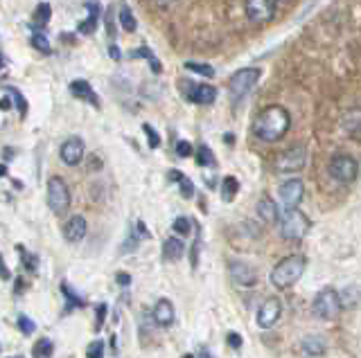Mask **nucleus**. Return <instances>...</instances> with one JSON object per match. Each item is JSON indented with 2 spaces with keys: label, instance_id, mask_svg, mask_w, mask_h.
<instances>
[{
  "label": "nucleus",
  "instance_id": "49",
  "mask_svg": "<svg viewBox=\"0 0 361 358\" xmlns=\"http://www.w3.org/2000/svg\"><path fill=\"white\" fill-rule=\"evenodd\" d=\"M3 176H7V165L0 163V178H3Z\"/></svg>",
  "mask_w": 361,
  "mask_h": 358
},
{
  "label": "nucleus",
  "instance_id": "6",
  "mask_svg": "<svg viewBox=\"0 0 361 358\" xmlns=\"http://www.w3.org/2000/svg\"><path fill=\"white\" fill-rule=\"evenodd\" d=\"M47 207H50L56 216H63L70 207V190L63 178L59 176H52L50 181H47Z\"/></svg>",
  "mask_w": 361,
  "mask_h": 358
},
{
  "label": "nucleus",
  "instance_id": "27",
  "mask_svg": "<svg viewBox=\"0 0 361 358\" xmlns=\"http://www.w3.org/2000/svg\"><path fill=\"white\" fill-rule=\"evenodd\" d=\"M54 354V343L50 341V338H39L36 341V345L32 347V356L34 358H47Z\"/></svg>",
  "mask_w": 361,
  "mask_h": 358
},
{
  "label": "nucleus",
  "instance_id": "3",
  "mask_svg": "<svg viewBox=\"0 0 361 358\" xmlns=\"http://www.w3.org/2000/svg\"><path fill=\"white\" fill-rule=\"evenodd\" d=\"M278 230L282 234V239L287 241H300L305 239L312 230V221L307 219L305 212H300L298 207H287L284 214H280L278 219Z\"/></svg>",
  "mask_w": 361,
  "mask_h": 358
},
{
  "label": "nucleus",
  "instance_id": "33",
  "mask_svg": "<svg viewBox=\"0 0 361 358\" xmlns=\"http://www.w3.org/2000/svg\"><path fill=\"white\" fill-rule=\"evenodd\" d=\"M185 70L199 72V74H203V77H215V68H213L210 63H194V61H187V63H185Z\"/></svg>",
  "mask_w": 361,
  "mask_h": 358
},
{
  "label": "nucleus",
  "instance_id": "29",
  "mask_svg": "<svg viewBox=\"0 0 361 358\" xmlns=\"http://www.w3.org/2000/svg\"><path fill=\"white\" fill-rule=\"evenodd\" d=\"M52 18V5L50 3H39L34 9V23L36 25H47V21Z\"/></svg>",
  "mask_w": 361,
  "mask_h": 358
},
{
  "label": "nucleus",
  "instance_id": "30",
  "mask_svg": "<svg viewBox=\"0 0 361 358\" xmlns=\"http://www.w3.org/2000/svg\"><path fill=\"white\" fill-rule=\"evenodd\" d=\"M197 165H201V167H215L217 165L215 154L210 152V147L208 145H201L197 149Z\"/></svg>",
  "mask_w": 361,
  "mask_h": 358
},
{
  "label": "nucleus",
  "instance_id": "11",
  "mask_svg": "<svg viewBox=\"0 0 361 358\" xmlns=\"http://www.w3.org/2000/svg\"><path fill=\"white\" fill-rule=\"evenodd\" d=\"M280 316H282V300L271 295L260 304L255 323H258V327H262V329H271L280 320Z\"/></svg>",
  "mask_w": 361,
  "mask_h": 358
},
{
  "label": "nucleus",
  "instance_id": "21",
  "mask_svg": "<svg viewBox=\"0 0 361 358\" xmlns=\"http://www.w3.org/2000/svg\"><path fill=\"white\" fill-rule=\"evenodd\" d=\"M258 216L264 223H278L280 212H278V205H275V201H271L269 196H264V199L258 203Z\"/></svg>",
  "mask_w": 361,
  "mask_h": 358
},
{
  "label": "nucleus",
  "instance_id": "48",
  "mask_svg": "<svg viewBox=\"0 0 361 358\" xmlns=\"http://www.w3.org/2000/svg\"><path fill=\"white\" fill-rule=\"evenodd\" d=\"M9 106H12V99H9V95H5L0 99V111H9Z\"/></svg>",
  "mask_w": 361,
  "mask_h": 358
},
{
  "label": "nucleus",
  "instance_id": "9",
  "mask_svg": "<svg viewBox=\"0 0 361 358\" xmlns=\"http://www.w3.org/2000/svg\"><path fill=\"white\" fill-rule=\"evenodd\" d=\"M178 88H180L183 99L199 104V106H210V104H215V99H217V88L210 86V83H194V81L185 79L178 83Z\"/></svg>",
  "mask_w": 361,
  "mask_h": 358
},
{
  "label": "nucleus",
  "instance_id": "17",
  "mask_svg": "<svg viewBox=\"0 0 361 358\" xmlns=\"http://www.w3.org/2000/svg\"><path fill=\"white\" fill-rule=\"evenodd\" d=\"M84 7L89 9V18L84 23H79L77 32L84 34V36H91L95 34V30H98V21H100V3L98 0H86L84 3Z\"/></svg>",
  "mask_w": 361,
  "mask_h": 358
},
{
  "label": "nucleus",
  "instance_id": "20",
  "mask_svg": "<svg viewBox=\"0 0 361 358\" xmlns=\"http://www.w3.org/2000/svg\"><path fill=\"white\" fill-rule=\"evenodd\" d=\"M341 127L348 136L361 138V108H350L344 117H341Z\"/></svg>",
  "mask_w": 361,
  "mask_h": 358
},
{
  "label": "nucleus",
  "instance_id": "4",
  "mask_svg": "<svg viewBox=\"0 0 361 358\" xmlns=\"http://www.w3.org/2000/svg\"><path fill=\"white\" fill-rule=\"evenodd\" d=\"M341 309H344V302H341V295L337 293L335 288L318 291L314 302H312V314H314L318 320H325V323L339 318Z\"/></svg>",
  "mask_w": 361,
  "mask_h": 358
},
{
  "label": "nucleus",
  "instance_id": "47",
  "mask_svg": "<svg viewBox=\"0 0 361 358\" xmlns=\"http://www.w3.org/2000/svg\"><path fill=\"white\" fill-rule=\"evenodd\" d=\"M136 228H138V234H140V239H147V237H151V234H149V230L145 228V223H142V221H138V223H136Z\"/></svg>",
  "mask_w": 361,
  "mask_h": 358
},
{
  "label": "nucleus",
  "instance_id": "23",
  "mask_svg": "<svg viewBox=\"0 0 361 358\" xmlns=\"http://www.w3.org/2000/svg\"><path fill=\"white\" fill-rule=\"evenodd\" d=\"M118 21H120V27H122V30L129 32V34H134V32L138 30L136 16H134V12H131V7H129V5H122V7H120Z\"/></svg>",
  "mask_w": 361,
  "mask_h": 358
},
{
  "label": "nucleus",
  "instance_id": "36",
  "mask_svg": "<svg viewBox=\"0 0 361 358\" xmlns=\"http://www.w3.org/2000/svg\"><path fill=\"white\" fill-rule=\"evenodd\" d=\"M7 92L14 97V104L18 106V111H21V115L25 117V115H27V101H25V97H23V92L16 90V88H7Z\"/></svg>",
  "mask_w": 361,
  "mask_h": 358
},
{
  "label": "nucleus",
  "instance_id": "44",
  "mask_svg": "<svg viewBox=\"0 0 361 358\" xmlns=\"http://www.w3.org/2000/svg\"><path fill=\"white\" fill-rule=\"evenodd\" d=\"M116 282L120 286H129L131 284V275H127V272H118L116 275Z\"/></svg>",
  "mask_w": 361,
  "mask_h": 358
},
{
  "label": "nucleus",
  "instance_id": "40",
  "mask_svg": "<svg viewBox=\"0 0 361 358\" xmlns=\"http://www.w3.org/2000/svg\"><path fill=\"white\" fill-rule=\"evenodd\" d=\"M98 318H95V332H100V329L104 327V320H107V311H109V307L107 304H98Z\"/></svg>",
  "mask_w": 361,
  "mask_h": 358
},
{
  "label": "nucleus",
  "instance_id": "12",
  "mask_svg": "<svg viewBox=\"0 0 361 358\" xmlns=\"http://www.w3.org/2000/svg\"><path fill=\"white\" fill-rule=\"evenodd\" d=\"M228 272H231V277L235 284L240 286H255L258 284V270H255L251 263L246 261H231L228 263Z\"/></svg>",
  "mask_w": 361,
  "mask_h": 358
},
{
  "label": "nucleus",
  "instance_id": "45",
  "mask_svg": "<svg viewBox=\"0 0 361 358\" xmlns=\"http://www.w3.org/2000/svg\"><path fill=\"white\" fill-rule=\"evenodd\" d=\"M0 277H3V279H12V272H9L7 263L3 261V255H0Z\"/></svg>",
  "mask_w": 361,
  "mask_h": 358
},
{
  "label": "nucleus",
  "instance_id": "25",
  "mask_svg": "<svg viewBox=\"0 0 361 358\" xmlns=\"http://www.w3.org/2000/svg\"><path fill=\"white\" fill-rule=\"evenodd\" d=\"M59 288H61V293H63V298H66V311H72V309H84L86 307V302H84V300L75 293V291L66 284V282H61L59 284Z\"/></svg>",
  "mask_w": 361,
  "mask_h": 358
},
{
  "label": "nucleus",
  "instance_id": "50",
  "mask_svg": "<svg viewBox=\"0 0 361 358\" xmlns=\"http://www.w3.org/2000/svg\"><path fill=\"white\" fill-rule=\"evenodd\" d=\"M5 68V59H3V54H0V70Z\"/></svg>",
  "mask_w": 361,
  "mask_h": 358
},
{
  "label": "nucleus",
  "instance_id": "42",
  "mask_svg": "<svg viewBox=\"0 0 361 358\" xmlns=\"http://www.w3.org/2000/svg\"><path fill=\"white\" fill-rule=\"evenodd\" d=\"M226 343H228V347H231V350H240V347H242V336L231 332V334L226 336Z\"/></svg>",
  "mask_w": 361,
  "mask_h": 358
},
{
  "label": "nucleus",
  "instance_id": "24",
  "mask_svg": "<svg viewBox=\"0 0 361 358\" xmlns=\"http://www.w3.org/2000/svg\"><path fill=\"white\" fill-rule=\"evenodd\" d=\"M220 190H222V199L226 203H231L235 196H237V192H240V181H237L235 176H224Z\"/></svg>",
  "mask_w": 361,
  "mask_h": 358
},
{
  "label": "nucleus",
  "instance_id": "46",
  "mask_svg": "<svg viewBox=\"0 0 361 358\" xmlns=\"http://www.w3.org/2000/svg\"><path fill=\"white\" fill-rule=\"evenodd\" d=\"M109 54H111V59H116V61H120L122 59V52H120V48L116 43H111L109 45Z\"/></svg>",
  "mask_w": 361,
  "mask_h": 358
},
{
  "label": "nucleus",
  "instance_id": "28",
  "mask_svg": "<svg viewBox=\"0 0 361 358\" xmlns=\"http://www.w3.org/2000/svg\"><path fill=\"white\" fill-rule=\"evenodd\" d=\"M129 56H134V59H147V61L151 63V70H154L156 74H158L160 70H163V68H160L158 59L154 56V52H151L149 48H145V45H142V48H138V50H134V52H131Z\"/></svg>",
  "mask_w": 361,
  "mask_h": 358
},
{
  "label": "nucleus",
  "instance_id": "16",
  "mask_svg": "<svg viewBox=\"0 0 361 358\" xmlns=\"http://www.w3.org/2000/svg\"><path fill=\"white\" fill-rule=\"evenodd\" d=\"M86 230H89L86 219H84V216H72V219H68L63 225V239L68 243H79L86 237Z\"/></svg>",
  "mask_w": 361,
  "mask_h": 358
},
{
  "label": "nucleus",
  "instance_id": "34",
  "mask_svg": "<svg viewBox=\"0 0 361 358\" xmlns=\"http://www.w3.org/2000/svg\"><path fill=\"white\" fill-rule=\"evenodd\" d=\"M142 131H145L147 136V143H149V149H158L160 147V136L158 131L151 127V124H142Z\"/></svg>",
  "mask_w": 361,
  "mask_h": 358
},
{
  "label": "nucleus",
  "instance_id": "2",
  "mask_svg": "<svg viewBox=\"0 0 361 358\" xmlns=\"http://www.w3.org/2000/svg\"><path fill=\"white\" fill-rule=\"evenodd\" d=\"M305 268H307V257L305 255H298V252L296 255H287L273 266L269 282L278 291H284V288L296 284V282L302 277V272H305Z\"/></svg>",
  "mask_w": 361,
  "mask_h": 358
},
{
  "label": "nucleus",
  "instance_id": "14",
  "mask_svg": "<svg viewBox=\"0 0 361 358\" xmlns=\"http://www.w3.org/2000/svg\"><path fill=\"white\" fill-rule=\"evenodd\" d=\"M84 152H86V147H84V140L77 138V136H72V138H68V140H66V143L61 145L59 156H61V160H63V165L75 167V165H79L82 160H84Z\"/></svg>",
  "mask_w": 361,
  "mask_h": 358
},
{
  "label": "nucleus",
  "instance_id": "1",
  "mask_svg": "<svg viewBox=\"0 0 361 358\" xmlns=\"http://www.w3.org/2000/svg\"><path fill=\"white\" fill-rule=\"evenodd\" d=\"M291 127V115L289 111L280 106V104H273L260 111V115L253 122V133L258 136L262 143H278L284 136L289 133Z\"/></svg>",
  "mask_w": 361,
  "mask_h": 358
},
{
  "label": "nucleus",
  "instance_id": "35",
  "mask_svg": "<svg viewBox=\"0 0 361 358\" xmlns=\"http://www.w3.org/2000/svg\"><path fill=\"white\" fill-rule=\"evenodd\" d=\"M16 325H18V329H21V332L25 334V336H32L34 334V329H36V323L34 320H30L27 316H18V320H16Z\"/></svg>",
  "mask_w": 361,
  "mask_h": 358
},
{
  "label": "nucleus",
  "instance_id": "41",
  "mask_svg": "<svg viewBox=\"0 0 361 358\" xmlns=\"http://www.w3.org/2000/svg\"><path fill=\"white\" fill-rule=\"evenodd\" d=\"M107 34L111 36V39H116V18H113V7L107 9Z\"/></svg>",
  "mask_w": 361,
  "mask_h": 358
},
{
  "label": "nucleus",
  "instance_id": "38",
  "mask_svg": "<svg viewBox=\"0 0 361 358\" xmlns=\"http://www.w3.org/2000/svg\"><path fill=\"white\" fill-rule=\"evenodd\" d=\"M192 154H194L192 145H190L187 140H178V143H176V156L178 158H190Z\"/></svg>",
  "mask_w": 361,
  "mask_h": 358
},
{
  "label": "nucleus",
  "instance_id": "5",
  "mask_svg": "<svg viewBox=\"0 0 361 358\" xmlns=\"http://www.w3.org/2000/svg\"><path fill=\"white\" fill-rule=\"evenodd\" d=\"M260 68H242L237 70L235 74H231V79H228V92H231V99L237 101V99H244L249 92L258 86L260 81Z\"/></svg>",
  "mask_w": 361,
  "mask_h": 358
},
{
  "label": "nucleus",
  "instance_id": "10",
  "mask_svg": "<svg viewBox=\"0 0 361 358\" xmlns=\"http://www.w3.org/2000/svg\"><path fill=\"white\" fill-rule=\"evenodd\" d=\"M244 12L251 23H269L278 12V0H244Z\"/></svg>",
  "mask_w": 361,
  "mask_h": 358
},
{
  "label": "nucleus",
  "instance_id": "51",
  "mask_svg": "<svg viewBox=\"0 0 361 358\" xmlns=\"http://www.w3.org/2000/svg\"><path fill=\"white\" fill-rule=\"evenodd\" d=\"M160 5H169V3H174V0H158Z\"/></svg>",
  "mask_w": 361,
  "mask_h": 358
},
{
  "label": "nucleus",
  "instance_id": "15",
  "mask_svg": "<svg viewBox=\"0 0 361 358\" xmlns=\"http://www.w3.org/2000/svg\"><path fill=\"white\" fill-rule=\"evenodd\" d=\"M151 318H154V323L158 325V327H163V329H167V327H172L174 325V320H176V311H174V304L169 302V300H158L156 302V307H154V311H151Z\"/></svg>",
  "mask_w": 361,
  "mask_h": 358
},
{
  "label": "nucleus",
  "instance_id": "39",
  "mask_svg": "<svg viewBox=\"0 0 361 358\" xmlns=\"http://www.w3.org/2000/svg\"><path fill=\"white\" fill-rule=\"evenodd\" d=\"M86 356L89 358H102L104 356V341H93L86 350Z\"/></svg>",
  "mask_w": 361,
  "mask_h": 358
},
{
  "label": "nucleus",
  "instance_id": "7",
  "mask_svg": "<svg viewBox=\"0 0 361 358\" xmlns=\"http://www.w3.org/2000/svg\"><path fill=\"white\" fill-rule=\"evenodd\" d=\"M328 172L330 176L335 178L339 183H355L357 176H359V165L353 156L348 154H337L330 158V165H328Z\"/></svg>",
  "mask_w": 361,
  "mask_h": 358
},
{
  "label": "nucleus",
  "instance_id": "22",
  "mask_svg": "<svg viewBox=\"0 0 361 358\" xmlns=\"http://www.w3.org/2000/svg\"><path fill=\"white\" fill-rule=\"evenodd\" d=\"M183 252H185V246L178 237L165 239V243H163V259L165 261H178L180 257H183Z\"/></svg>",
  "mask_w": 361,
  "mask_h": 358
},
{
  "label": "nucleus",
  "instance_id": "26",
  "mask_svg": "<svg viewBox=\"0 0 361 358\" xmlns=\"http://www.w3.org/2000/svg\"><path fill=\"white\" fill-rule=\"evenodd\" d=\"M16 250L21 252V261H23V268H25L27 272H36V270H39V257H36L34 252L25 250V246H21V243H18V246H16Z\"/></svg>",
  "mask_w": 361,
  "mask_h": 358
},
{
  "label": "nucleus",
  "instance_id": "8",
  "mask_svg": "<svg viewBox=\"0 0 361 358\" xmlns=\"http://www.w3.org/2000/svg\"><path fill=\"white\" fill-rule=\"evenodd\" d=\"M273 165H275V172H280V174L300 172V169L307 165V147L296 145V147L284 149L282 154L275 156V163Z\"/></svg>",
  "mask_w": 361,
  "mask_h": 358
},
{
  "label": "nucleus",
  "instance_id": "43",
  "mask_svg": "<svg viewBox=\"0 0 361 358\" xmlns=\"http://www.w3.org/2000/svg\"><path fill=\"white\" fill-rule=\"evenodd\" d=\"M183 176H185V174H180L178 169H169V172H167V181L178 185V181H180V178H183Z\"/></svg>",
  "mask_w": 361,
  "mask_h": 358
},
{
  "label": "nucleus",
  "instance_id": "32",
  "mask_svg": "<svg viewBox=\"0 0 361 358\" xmlns=\"http://www.w3.org/2000/svg\"><path fill=\"white\" fill-rule=\"evenodd\" d=\"M32 48L36 52H41V54H50L52 52V45H50V41H47V36L43 32H34L32 34Z\"/></svg>",
  "mask_w": 361,
  "mask_h": 358
},
{
  "label": "nucleus",
  "instance_id": "19",
  "mask_svg": "<svg viewBox=\"0 0 361 358\" xmlns=\"http://www.w3.org/2000/svg\"><path fill=\"white\" fill-rule=\"evenodd\" d=\"M300 350L307 356H323L328 352V343L323 336H305L300 341Z\"/></svg>",
  "mask_w": 361,
  "mask_h": 358
},
{
  "label": "nucleus",
  "instance_id": "31",
  "mask_svg": "<svg viewBox=\"0 0 361 358\" xmlns=\"http://www.w3.org/2000/svg\"><path fill=\"white\" fill-rule=\"evenodd\" d=\"M172 230L180 234V237H190V232H192V219H190V216H176L172 223Z\"/></svg>",
  "mask_w": 361,
  "mask_h": 358
},
{
  "label": "nucleus",
  "instance_id": "18",
  "mask_svg": "<svg viewBox=\"0 0 361 358\" xmlns=\"http://www.w3.org/2000/svg\"><path fill=\"white\" fill-rule=\"evenodd\" d=\"M70 92L75 97H79V99H84V101H89V104H93L95 108H100L102 104H100V97L95 95V90H93V86L89 81H84V79H77V81H70Z\"/></svg>",
  "mask_w": 361,
  "mask_h": 358
},
{
  "label": "nucleus",
  "instance_id": "13",
  "mask_svg": "<svg viewBox=\"0 0 361 358\" xmlns=\"http://www.w3.org/2000/svg\"><path fill=\"white\" fill-rule=\"evenodd\" d=\"M278 196L287 207H296L302 201V196H305V185H302L300 178H289V181L280 185Z\"/></svg>",
  "mask_w": 361,
  "mask_h": 358
},
{
  "label": "nucleus",
  "instance_id": "37",
  "mask_svg": "<svg viewBox=\"0 0 361 358\" xmlns=\"http://www.w3.org/2000/svg\"><path fill=\"white\" fill-rule=\"evenodd\" d=\"M178 190H180V196H185V199H192V196H194V183L190 181L187 176H183L178 181Z\"/></svg>",
  "mask_w": 361,
  "mask_h": 358
}]
</instances>
